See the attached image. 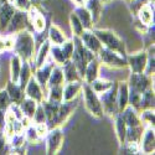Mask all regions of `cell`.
<instances>
[{
  "mask_svg": "<svg viewBox=\"0 0 155 155\" xmlns=\"http://www.w3.org/2000/svg\"><path fill=\"white\" fill-rule=\"evenodd\" d=\"M15 10H16L15 6L9 2L3 3L2 6H0V31L2 32H5Z\"/></svg>",
  "mask_w": 155,
  "mask_h": 155,
  "instance_id": "17",
  "label": "cell"
},
{
  "mask_svg": "<svg viewBox=\"0 0 155 155\" xmlns=\"http://www.w3.org/2000/svg\"><path fill=\"white\" fill-rule=\"evenodd\" d=\"M6 51V45H5V37L0 36V54Z\"/></svg>",
  "mask_w": 155,
  "mask_h": 155,
  "instance_id": "50",
  "label": "cell"
},
{
  "mask_svg": "<svg viewBox=\"0 0 155 155\" xmlns=\"http://www.w3.org/2000/svg\"><path fill=\"white\" fill-rule=\"evenodd\" d=\"M149 2H154V0H149Z\"/></svg>",
  "mask_w": 155,
  "mask_h": 155,
  "instance_id": "56",
  "label": "cell"
},
{
  "mask_svg": "<svg viewBox=\"0 0 155 155\" xmlns=\"http://www.w3.org/2000/svg\"><path fill=\"white\" fill-rule=\"evenodd\" d=\"M117 96H118V82H113V84L109 89L98 94L102 108H103V113L109 115V117H113V118L119 113Z\"/></svg>",
  "mask_w": 155,
  "mask_h": 155,
  "instance_id": "4",
  "label": "cell"
},
{
  "mask_svg": "<svg viewBox=\"0 0 155 155\" xmlns=\"http://www.w3.org/2000/svg\"><path fill=\"white\" fill-rule=\"evenodd\" d=\"M73 12L76 14V16L80 19V21H81V24L83 25V29H84V30H92V28H93L92 16H91L89 11L87 10V8H86L84 5L77 6Z\"/></svg>",
  "mask_w": 155,
  "mask_h": 155,
  "instance_id": "24",
  "label": "cell"
},
{
  "mask_svg": "<svg viewBox=\"0 0 155 155\" xmlns=\"http://www.w3.org/2000/svg\"><path fill=\"white\" fill-rule=\"evenodd\" d=\"M78 103L76 99L73 101H62L60 103V108H58V113H57V127L63 125L68 120V118L72 115V113L76 110Z\"/></svg>",
  "mask_w": 155,
  "mask_h": 155,
  "instance_id": "11",
  "label": "cell"
},
{
  "mask_svg": "<svg viewBox=\"0 0 155 155\" xmlns=\"http://www.w3.org/2000/svg\"><path fill=\"white\" fill-rule=\"evenodd\" d=\"M2 4H3V3H2V0H0V6H2Z\"/></svg>",
  "mask_w": 155,
  "mask_h": 155,
  "instance_id": "55",
  "label": "cell"
},
{
  "mask_svg": "<svg viewBox=\"0 0 155 155\" xmlns=\"http://www.w3.org/2000/svg\"><path fill=\"white\" fill-rule=\"evenodd\" d=\"M6 92L11 99L12 103H16V104H19V103L26 97L25 96V92H24V89L20 87L19 83H14V82H11L9 81L8 84H6Z\"/></svg>",
  "mask_w": 155,
  "mask_h": 155,
  "instance_id": "21",
  "label": "cell"
},
{
  "mask_svg": "<svg viewBox=\"0 0 155 155\" xmlns=\"http://www.w3.org/2000/svg\"><path fill=\"white\" fill-rule=\"evenodd\" d=\"M154 102H155L154 89L153 88H149V89H147L145 92L141 93L139 112L144 110V109H154Z\"/></svg>",
  "mask_w": 155,
  "mask_h": 155,
  "instance_id": "31",
  "label": "cell"
},
{
  "mask_svg": "<svg viewBox=\"0 0 155 155\" xmlns=\"http://www.w3.org/2000/svg\"><path fill=\"white\" fill-rule=\"evenodd\" d=\"M32 74H34V72L31 70L30 63L28 61H22V66H21L20 74H19V84L22 89H25V86L28 84V82L30 81Z\"/></svg>",
  "mask_w": 155,
  "mask_h": 155,
  "instance_id": "34",
  "label": "cell"
},
{
  "mask_svg": "<svg viewBox=\"0 0 155 155\" xmlns=\"http://www.w3.org/2000/svg\"><path fill=\"white\" fill-rule=\"evenodd\" d=\"M80 38H81L82 44L91 51V52H93L96 56L99 52V50L103 47L102 42L99 41L97 35L93 32V30H84L83 34L80 36Z\"/></svg>",
  "mask_w": 155,
  "mask_h": 155,
  "instance_id": "14",
  "label": "cell"
},
{
  "mask_svg": "<svg viewBox=\"0 0 155 155\" xmlns=\"http://www.w3.org/2000/svg\"><path fill=\"white\" fill-rule=\"evenodd\" d=\"M61 47H62V51H63L64 56H66L67 61H70L71 57H72V54H73V47H74L73 41L72 40H66L61 45Z\"/></svg>",
  "mask_w": 155,
  "mask_h": 155,
  "instance_id": "44",
  "label": "cell"
},
{
  "mask_svg": "<svg viewBox=\"0 0 155 155\" xmlns=\"http://www.w3.org/2000/svg\"><path fill=\"white\" fill-rule=\"evenodd\" d=\"M67 40L64 32L56 25H51L48 29V41L51 45H62L64 41Z\"/></svg>",
  "mask_w": 155,
  "mask_h": 155,
  "instance_id": "27",
  "label": "cell"
},
{
  "mask_svg": "<svg viewBox=\"0 0 155 155\" xmlns=\"http://www.w3.org/2000/svg\"><path fill=\"white\" fill-rule=\"evenodd\" d=\"M82 92H83V101H84V106H86V109L89 112V114L93 115L94 118H103V108H102V104H101V101H99V97L98 94L92 89L91 84H88L84 82L83 87H82Z\"/></svg>",
  "mask_w": 155,
  "mask_h": 155,
  "instance_id": "5",
  "label": "cell"
},
{
  "mask_svg": "<svg viewBox=\"0 0 155 155\" xmlns=\"http://www.w3.org/2000/svg\"><path fill=\"white\" fill-rule=\"evenodd\" d=\"M72 2L77 5V6H81V5H84V3H86V0H72Z\"/></svg>",
  "mask_w": 155,
  "mask_h": 155,
  "instance_id": "51",
  "label": "cell"
},
{
  "mask_svg": "<svg viewBox=\"0 0 155 155\" xmlns=\"http://www.w3.org/2000/svg\"><path fill=\"white\" fill-rule=\"evenodd\" d=\"M50 55H51V57H52L54 62L56 64H58V66H62L63 63L67 62V58H66V56H64V54H63L61 45H51Z\"/></svg>",
  "mask_w": 155,
  "mask_h": 155,
  "instance_id": "35",
  "label": "cell"
},
{
  "mask_svg": "<svg viewBox=\"0 0 155 155\" xmlns=\"http://www.w3.org/2000/svg\"><path fill=\"white\" fill-rule=\"evenodd\" d=\"M12 5L15 6L16 10H22V11H28L32 6L31 0H14Z\"/></svg>",
  "mask_w": 155,
  "mask_h": 155,
  "instance_id": "45",
  "label": "cell"
},
{
  "mask_svg": "<svg viewBox=\"0 0 155 155\" xmlns=\"http://www.w3.org/2000/svg\"><path fill=\"white\" fill-rule=\"evenodd\" d=\"M82 81L66 82L63 84V101H73L82 93Z\"/></svg>",
  "mask_w": 155,
  "mask_h": 155,
  "instance_id": "16",
  "label": "cell"
},
{
  "mask_svg": "<svg viewBox=\"0 0 155 155\" xmlns=\"http://www.w3.org/2000/svg\"><path fill=\"white\" fill-rule=\"evenodd\" d=\"M137 16L141 24L151 26L154 22V2H148L145 5L141 6L137 12Z\"/></svg>",
  "mask_w": 155,
  "mask_h": 155,
  "instance_id": "18",
  "label": "cell"
},
{
  "mask_svg": "<svg viewBox=\"0 0 155 155\" xmlns=\"http://www.w3.org/2000/svg\"><path fill=\"white\" fill-rule=\"evenodd\" d=\"M22 66V60L15 54L10 60V81L14 83H19V74Z\"/></svg>",
  "mask_w": 155,
  "mask_h": 155,
  "instance_id": "30",
  "label": "cell"
},
{
  "mask_svg": "<svg viewBox=\"0 0 155 155\" xmlns=\"http://www.w3.org/2000/svg\"><path fill=\"white\" fill-rule=\"evenodd\" d=\"M62 72H63V77L66 82H73V81H83L82 77L80 76L78 71H77L74 63L70 60L66 63L62 64Z\"/></svg>",
  "mask_w": 155,
  "mask_h": 155,
  "instance_id": "23",
  "label": "cell"
},
{
  "mask_svg": "<svg viewBox=\"0 0 155 155\" xmlns=\"http://www.w3.org/2000/svg\"><path fill=\"white\" fill-rule=\"evenodd\" d=\"M56 66V63L52 61H46L41 67H37L34 72V77L35 80L38 82V84H40L42 87V89H46L47 88V81L50 78V74H51V71L54 70V67Z\"/></svg>",
  "mask_w": 155,
  "mask_h": 155,
  "instance_id": "12",
  "label": "cell"
},
{
  "mask_svg": "<svg viewBox=\"0 0 155 155\" xmlns=\"http://www.w3.org/2000/svg\"><path fill=\"white\" fill-rule=\"evenodd\" d=\"M92 87V89L97 93L101 94L103 92H106L107 89H109L113 84V81H107V80H102V78H96L92 83H89Z\"/></svg>",
  "mask_w": 155,
  "mask_h": 155,
  "instance_id": "37",
  "label": "cell"
},
{
  "mask_svg": "<svg viewBox=\"0 0 155 155\" xmlns=\"http://www.w3.org/2000/svg\"><path fill=\"white\" fill-rule=\"evenodd\" d=\"M25 139H26V143H30V144H37L41 141V138L38 137L37 132H36V128L35 125H29L26 129H25Z\"/></svg>",
  "mask_w": 155,
  "mask_h": 155,
  "instance_id": "40",
  "label": "cell"
},
{
  "mask_svg": "<svg viewBox=\"0 0 155 155\" xmlns=\"http://www.w3.org/2000/svg\"><path fill=\"white\" fill-rule=\"evenodd\" d=\"M128 67L130 68L133 73H141L145 71L147 63H148V54L147 51H139L137 54L127 56Z\"/></svg>",
  "mask_w": 155,
  "mask_h": 155,
  "instance_id": "10",
  "label": "cell"
},
{
  "mask_svg": "<svg viewBox=\"0 0 155 155\" xmlns=\"http://www.w3.org/2000/svg\"><path fill=\"white\" fill-rule=\"evenodd\" d=\"M31 24H32V29L38 34L44 32V30L46 29V20L44 18V15L40 14V12L31 20Z\"/></svg>",
  "mask_w": 155,
  "mask_h": 155,
  "instance_id": "41",
  "label": "cell"
},
{
  "mask_svg": "<svg viewBox=\"0 0 155 155\" xmlns=\"http://www.w3.org/2000/svg\"><path fill=\"white\" fill-rule=\"evenodd\" d=\"M73 41V54H72V57H71V61L74 63V66L78 71L80 76L82 77L83 80V74H84V70L87 67V64L89 63V61L93 60L96 57V55L93 52H91L81 41V38L78 36H74L72 38Z\"/></svg>",
  "mask_w": 155,
  "mask_h": 155,
  "instance_id": "2",
  "label": "cell"
},
{
  "mask_svg": "<svg viewBox=\"0 0 155 155\" xmlns=\"http://www.w3.org/2000/svg\"><path fill=\"white\" fill-rule=\"evenodd\" d=\"M50 48H51V42L48 41V38H47V40H45L41 44L40 48H38V51H37V54L34 57V61L32 62L35 64V68L41 67L42 64L47 61V57L50 55Z\"/></svg>",
  "mask_w": 155,
  "mask_h": 155,
  "instance_id": "22",
  "label": "cell"
},
{
  "mask_svg": "<svg viewBox=\"0 0 155 155\" xmlns=\"http://www.w3.org/2000/svg\"><path fill=\"white\" fill-rule=\"evenodd\" d=\"M24 92H25V96L31 98V99H34V101H36L37 103H40L45 98L44 89H42V87L40 84H38V82L35 80L34 74L30 78V81L28 82V84L25 86Z\"/></svg>",
  "mask_w": 155,
  "mask_h": 155,
  "instance_id": "15",
  "label": "cell"
},
{
  "mask_svg": "<svg viewBox=\"0 0 155 155\" xmlns=\"http://www.w3.org/2000/svg\"><path fill=\"white\" fill-rule=\"evenodd\" d=\"M8 2V0H2V3H6Z\"/></svg>",
  "mask_w": 155,
  "mask_h": 155,
  "instance_id": "54",
  "label": "cell"
},
{
  "mask_svg": "<svg viewBox=\"0 0 155 155\" xmlns=\"http://www.w3.org/2000/svg\"><path fill=\"white\" fill-rule=\"evenodd\" d=\"M11 103L12 102H11V99L6 92V89H0V109L6 110Z\"/></svg>",
  "mask_w": 155,
  "mask_h": 155,
  "instance_id": "43",
  "label": "cell"
},
{
  "mask_svg": "<svg viewBox=\"0 0 155 155\" xmlns=\"http://www.w3.org/2000/svg\"><path fill=\"white\" fill-rule=\"evenodd\" d=\"M140 120L147 128H154V122H155V115H154V109H144L139 112Z\"/></svg>",
  "mask_w": 155,
  "mask_h": 155,
  "instance_id": "38",
  "label": "cell"
},
{
  "mask_svg": "<svg viewBox=\"0 0 155 155\" xmlns=\"http://www.w3.org/2000/svg\"><path fill=\"white\" fill-rule=\"evenodd\" d=\"M35 38L34 35L29 30H24L14 36V50L15 54L22 60V61H28L31 62L34 61L35 56Z\"/></svg>",
  "mask_w": 155,
  "mask_h": 155,
  "instance_id": "1",
  "label": "cell"
},
{
  "mask_svg": "<svg viewBox=\"0 0 155 155\" xmlns=\"http://www.w3.org/2000/svg\"><path fill=\"white\" fill-rule=\"evenodd\" d=\"M37 104H38V103L36 101H34V99H31L29 97H25L19 103V106H20L24 115H25V117H28V118H30L31 120H32V117H34V114H35V110L37 108Z\"/></svg>",
  "mask_w": 155,
  "mask_h": 155,
  "instance_id": "29",
  "label": "cell"
},
{
  "mask_svg": "<svg viewBox=\"0 0 155 155\" xmlns=\"http://www.w3.org/2000/svg\"><path fill=\"white\" fill-rule=\"evenodd\" d=\"M8 2H9V3H11V4H12V2H14V0H8Z\"/></svg>",
  "mask_w": 155,
  "mask_h": 155,
  "instance_id": "53",
  "label": "cell"
},
{
  "mask_svg": "<svg viewBox=\"0 0 155 155\" xmlns=\"http://www.w3.org/2000/svg\"><path fill=\"white\" fill-rule=\"evenodd\" d=\"M5 114H6V110L0 109V130H3V128L5 125Z\"/></svg>",
  "mask_w": 155,
  "mask_h": 155,
  "instance_id": "49",
  "label": "cell"
},
{
  "mask_svg": "<svg viewBox=\"0 0 155 155\" xmlns=\"http://www.w3.org/2000/svg\"><path fill=\"white\" fill-rule=\"evenodd\" d=\"M149 0H132V4H130V10L133 11V14L137 15V12L139 11V9L145 5Z\"/></svg>",
  "mask_w": 155,
  "mask_h": 155,
  "instance_id": "48",
  "label": "cell"
},
{
  "mask_svg": "<svg viewBox=\"0 0 155 155\" xmlns=\"http://www.w3.org/2000/svg\"><path fill=\"white\" fill-rule=\"evenodd\" d=\"M128 87L129 89H133L139 93L145 92L147 89L153 88L154 89V74H147L145 72L141 73H130L128 80Z\"/></svg>",
  "mask_w": 155,
  "mask_h": 155,
  "instance_id": "7",
  "label": "cell"
},
{
  "mask_svg": "<svg viewBox=\"0 0 155 155\" xmlns=\"http://www.w3.org/2000/svg\"><path fill=\"white\" fill-rule=\"evenodd\" d=\"M128 96H129V87L127 82H119L118 83V110L119 113L128 106Z\"/></svg>",
  "mask_w": 155,
  "mask_h": 155,
  "instance_id": "28",
  "label": "cell"
},
{
  "mask_svg": "<svg viewBox=\"0 0 155 155\" xmlns=\"http://www.w3.org/2000/svg\"><path fill=\"white\" fill-rule=\"evenodd\" d=\"M47 96L45 97L52 102H62L63 101V86H55L47 88Z\"/></svg>",
  "mask_w": 155,
  "mask_h": 155,
  "instance_id": "36",
  "label": "cell"
},
{
  "mask_svg": "<svg viewBox=\"0 0 155 155\" xmlns=\"http://www.w3.org/2000/svg\"><path fill=\"white\" fill-rule=\"evenodd\" d=\"M154 150H155L154 128H145L139 141V151L144 154H154Z\"/></svg>",
  "mask_w": 155,
  "mask_h": 155,
  "instance_id": "13",
  "label": "cell"
},
{
  "mask_svg": "<svg viewBox=\"0 0 155 155\" xmlns=\"http://www.w3.org/2000/svg\"><path fill=\"white\" fill-rule=\"evenodd\" d=\"M101 2H102L103 4H104V3H108V2H109V0H101Z\"/></svg>",
  "mask_w": 155,
  "mask_h": 155,
  "instance_id": "52",
  "label": "cell"
},
{
  "mask_svg": "<svg viewBox=\"0 0 155 155\" xmlns=\"http://www.w3.org/2000/svg\"><path fill=\"white\" fill-rule=\"evenodd\" d=\"M70 25H71L72 34H73L74 36H78V37H80V36L83 34V31H84L83 25L81 24L80 19L76 16L74 12H72V14L70 15Z\"/></svg>",
  "mask_w": 155,
  "mask_h": 155,
  "instance_id": "39",
  "label": "cell"
},
{
  "mask_svg": "<svg viewBox=\"0 0 155 155\" xmlns=\"http://www.w3.org/2000/svg\"><path fill=\"white\" fill-rule=\"evenodd\" d=\"M35 128H36V132H37L38 137H40L41 139H44V138L47 135L48 130H50V128H48V125H47V123H46V122H45V123H38V124H35Z\"/></svg>",
  "mask_w": 155,
  "mask_h": 155,
  "instance_id": "46",
  "label": "cell"
},
{
  "mask_svg": "<svg viewBox=\"0 0 155 155\" xmlns=\"http://www.w3.org/2000/svg\"><path fill=\"white\" fill-rule=\"evenodd\" d=\"M8 148H9V139L6 138L3 130H0V154L6 153Z\"/></svg>",
  "mask_w": 155,
  "mask_h": 155,
  "instance_id": "47",
  "label": "cell"
},
{
  "mask_svg": "<svg viewBox=\"0 0 155 155\" xmlns=\"http://www.w3.org/2000/svg\"><path fill=\"white\" fill-rule=\"evenodd\" d=\"M97 57L101 63L106 64V66L110 68H125L128 67L127 62V56H123L118 52H115L113 50H109L103 46L99 52L97 54Z\"/></svg>",
  "mask_w": 155,
  "mask_h": 155,
  "instance_id": "6",
  "label": "cell"
},
{
  "mask_svg": "<svg viewBox=\"0 0 155 155\" xmlns=\"http://www.w3.org/2000/svg\"><path fill=\"white\" fill-rule=\"evenodd\" d=\"M129 2H132V0H129Z\"/></svg>",
  "mask_w": 155,
  "mask_h": 155,
  "instance_id": "57",
  "label": "cell"
},
{
  "mask_svg": "<svg viewBox=\"0 0 155 155\" xmlns=\"http://www.w3.org/2000/svg\"><path fill=\"white\" fill-rule=\"evenodd\" d=\"M66 83L64 81V77H63V72H62V67H57L55 66L54 70L51 71L50 74V78L47 81V88L48 87H55V86H63Z\"/></svg>",
  "mask_w": 155,
  "mask_h": 155,
  "instance_id": "32",
  "label": "cell"
},
{
  "mask_svg": "<svg viewBox=\"0 0 155 155\" xmlns=\"http://www.w3.org/2000/svg\"><path fill=\"white\" fill-rule=\"evenodd\" d=\"M84 6L87 8V10L89 11V14L92 16V21L93 25L98 22V20L101 19L102 15V10H103V3L101 0H86Z\"/></svg>",
  "mask_w": 155,
  "mask_h": 155,
  "instance_id": "26",
  "label": "cell"
},
{
  "mask_svg": "<svg viewBox=\"0 0 155 155\" xmlns=\"http://www.w3.org/2000/svg\"><path fill=\"white\" fill-rule=\"evenodd\" d=\"M29 26H30V19H29V15H28V11L15 10L14 15H12L5 32L9 34V35H14V34H18L20 31L28 30Z\"/></svg>",
  "mask_w": 155,
  "mask_h": 155,
  "instance_id": "8",
  "label": "cell"
},
{
  "mask_svg": "<svg viewBox=\"0 0 155 155\" xmlns=\"http://www.w3.org/2000/svg\"><path fill=\"white\" fill-rule=\"evenodd\" d=\"M32 120L35 122V124H38V123H45L46 122V115H45V112H44V108L42 106L38 103L37 104V108L35 110V114L32 117Z\"/></svg>",
  "mask_w": 155,
  "mask_h": 155,
  "instance_id": "42",
  "label": "cell"
},
{
  "mask_svg": "<svg viewBox=\"0 0 155 155\" xmlns=\"http://www.w3.org/2000/svg\"><path fill=\"white\" fill-rule=\"evenodd\" d=\"M147 127L144 124H140L137 127H127V133H125V141L124 143H137L141 139V135L144 133V129Z\"/></svg>",
  "mask_w": 155,
  "mask_h": 155,
  "instance_id": "25",
  "label": "cell"
},
{
  "mask_svg": "<svg viewBox=\"0 0 155 155\" xmlns=\"http://www.w3.org/2000/svg\"><path fill=\"white\" fill-rule=\"evenodd\" d=\"M120 115H122L123 120L125 122L127 127H137V125L143 124V123H141V120H140V117H139V112H137L130 106H127L120 112Z\"/></svg>",
  "mask_w": 155,
  "mask_h": 155,
  "instance_id": "20",
  "label": "cell"
},
{
  "mask_svg": "<svg viewBox=\"0 0 155 155\" xmlns=\"http://www.w3.org/2000/svg\"><path fill=\"white\" fill-rule=\"evenodd\" d=\"M114 128H115V133H117V138L119 140V144H124L125 141V133H127V125L125 122L123 120L120 113H118L114 117Z\"/></svg>",
  "mask_w": 155,
  "mask_h": 155,
  "instance_id": "33",
  "label": "cell"
},
{
  "mask_svg": "<svg viewBox=\"0 0 155 155\" xmlns=\"http://www.w3.org/2000/svg\"><path fill=\"white\" fill-rule=\"evenodd\" d=\"M99 68H101V62L98 60V57L96 56L93 60L89 61V63L87 64V67L84 70V74H83V81L86 83H92L96 78H98L99 76Z\"/></svg>",
  "mask_w": 155,
  "mask_h": 155,
  "instance_id": "19",
  "label": "cell"
},
{
  "mask_svg": "<svg viewBox=\"0 0 155 155\" xmlns=\"http://www.w3.org/2000/svg\"><path fill=\"white\" fill-rule=\"evenodd\" d=\"M46 138V154H57L63 143V133L61 127L51 128Z\"/></svg>",
  "mask_w": 155,
  "mask_h": 155,
  "instance_id": "9",
  "label": "cell"
},
{
  "mask_svg": "<svg viewBox=\"0 0 155 155\" xmlns=\"http://www.w3.org/2000/svg\"><path fill=\"white\" fill-rule=\"evenodd\" d=\"M93 32L97 35V37L99 38V41L102 42V45L104 47L113 50L123 56H127L125 44L115 32H113L110 30H102V29H96V30H93Z\"/></svg>",
  "mask_w": 155,
  "mask_h": 155,
  "instance_id": "3",
  "label": "cell"
}]
</instances>
